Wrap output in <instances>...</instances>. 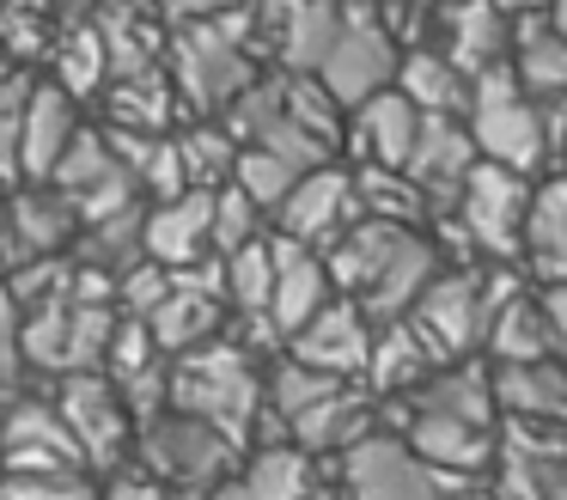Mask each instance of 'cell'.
<instances>
[{
	"label": "cell",
	"mask_w": 567,
	"mask_h": 500,
	"mask_svg": "<svg viewBox=\"0 0 567 500\" xmlns=\"http://www.w3.org/2000/svg\"><path fill=\"white\" fill-rule=\"evenodd\" d=\"M80 207L68 202L62 190H43V195H19L13 202V226H19V251L25 256H50L55 244L74 232Z\"/></svg>",
	"instance_id": "obj_31"
},
{
	"label": "cell",
	"mask_w": 567,
	"mask_h": 500,
	"mask_svg": "<svg viewBox=\"0 0 567 500\" xmlns=\"http://www.w3.org/2000/svg\"><path fill=\"white\" fill-rule=\"evenodd\" d=\"M506 43H513L506 7H494V0H452L445 7V55H452V68L470 73V85L488 68H501Z\"/></svg>",
	"instance_id": "obj_18"
},
{
	"label": "cell",
	"mask_w": 567,
	"mask_h": 500,
	"mask_svg": "<svg viewBox=\"0 0 567 500\" xmlns=\"http://www.w3.org/2000/svg\"><path fill=\"white\" fill-rule=\"evenodd\" d=\"M25 104H31V85H25V80H0V177H13V171H19Z\"/></svg>",
	"instance_id": "obj_41"
},
{
	"label": "cell",
	"mask_w": 567,
	"mask_h": 500,
	"mask_svg": "<svg viewBox=\"0 0 567 500\" xmlns=\"http://www.w3.org/2000/svg\"><path fill=\"white\" fill-rule=\"evenodd\" d=\"M7 463L13 470H68V463H86V451H80L74 427L62 421V409L25 402L7 421Z\"/></svg>",
	"instance_id": "obj_22"
},
{
	"label": "cell",
	"mask_w": 567,
	"mask_h": 500,
	"mask_svg": "<svg viewBox=\"0 0 567 500\" xmlns=\"http://www.w3.org/2000/svg\"><path fill=\"white\" fill-rule=\"evenodd\" d=\"M372 341H379V324H372L354 299H330L287 348H293V360L318 366V373H330V378H367Z\"/></svg>",
	"instance_id": "obj_11"
},
{
	"label": "cell",
	"mask_w": 567,
	"mask_h": 500,
	"mask_svg": "<svg viewBox=\"0 0 567 500\" xmlns=\"http://www.w3.org/2000/svg\"><path fill=\"white\" fill-rule=\"evenodd\" d=\"M476 165H482L476 134L457 129L452 116H421V141H415V153H409V177H415V190L427 195L433 207H457V195L476 177Z\"/></svg>",
	"instance_id": "obj_13"
},
{
	"label": "cell",
	"mask_w": 567,
	"mask_h": 500,
	"mask_svg": "<svg viewBox=\"0 0 567 500\" xmlns=\"http://www.w3.org/2000/svg\"><path fill=\"white\" fill-rule=\"evenodd\" d=\"M494 402L518 421H555L567 427V360H513L494 366Z\"/></svg>",
	"instance_id": "obj_17"
},
{
	"label": "cell",
	"mask_w": 567,
	"mask_h": 500,
	"mask_svg": "<svg viewBox=\"0 0 567 500\" xmlns=\"http://www.w3.org/2000/svg\"><path fill=\"white\" fill-rule=\"evenodd\" d=\"M440 354H433V341L421 336L409 317H396V324H379V341H372V366H367V385L384 390V397H396V390H415L421 378L440 373Z\"/></svg>",
	"instance_id": "obj_24"
},
{
	"label": "cell",
	"mask_w": 567,
	"mask_h": 500,
	"mask_svg": "<svg viewBox=\"0 0 567 500\" xmlns=\"http://www.w3.org/2000/svg\"><path fill=\"white\" fill-rule=\"evenodd\" d=\"M104 500H177V494L159 482V476H153V482H147V476H123V482H111V494H104Z\"/></svg>",
	"instance_id": "obj_43"
},
{
	"label": "cell",
	"mask_w": 567,
	"mask_h": 500,
	"mask_svg": "<svg viewBox=\"0 0 567 500\" xmlns=\"http://www.w3.org/2000/svg\"><path fill=\"white\" fill-rule=\"evenodd\" d=\"M159 354H165V348L153 341V324H147V317H128V324H116L104 366H111V378L123 385V378H135V373H147V366H159Z\"/></svg>",
	"instance_id": "obj_39"
},
{
	"label": "cell",
	"mask_w": 567,
	"mask_h": 500,
	"mask_svg": "<svg viewBox=\"0 0 567 500\" xmlns=\"http://www.w3.org/2000/svg\"><path fill=\"white\" fill-rule=\"evenodd\" d=\"M262 402L269 397L257 385V366H250V354L238 341H202V348L177 354L172 409L196 415V421H214L226 439H245Z\"/></svg>",
	"instance_id": "obj_2"
},
{
	"label": "cell",
	"mask_w": 567,
	"mask_h": 500,
	"mask_svg": "<svg viewBox=\"0 0 567 500\" xmlns=\"http://www.w3.org/2000/svg\"><path fill=\"white\" fill-rule=\"evenodd\" d=\"M336 31H342V7L330 0H257V37H269L293 73H318Z\"/></svg>",
	"instance_id": "obj_14"
},
{
	"label": "cell",
	"mask_w": 567,
	"mask_h": 500,
	"mask_svg": "<svg viewBox=\"0 0 567 500\" xmlns=\"http://www.w3.org/2000/svg\"><path fill=\"white\" fill-rule=\"evenodd\" d=\"M257 7H233L220 19H196L177 37V92L196 110H233L257 85Z\"/></svg>",
	"instance_id": "obj_1"
},
{
	"label": "cell",
	"mask_w": 567,
	"mask_h": 500,
	"mask_svg": "<svg viewBox=\"0 0 567 500\" xmlns=\"http://www.w3.org/2000/svg\"><path fill=\"white\" fill-rule=\"evenodd\" d=\"M62 421L74 427V439H80V451H86L92 463H111L116 451H123V439H128V397H123V385H111V378H99V373H68L62 378Z\"/></svg>",
	"instance_id": "obj_12"
},
{
	"label": "cell",
	"mask_w": 567,
	"mask_h": 500,
	"mask_svg": "<svg viewBox=\"0 0 567 500\" xmlns=\"http://www.w3.org/2000/svg\"><path fill=\"white\" fill-rule=\"evenodd\" d=\"M233 451H238V439H226L214 421H196L184 409L153 415L141 427V458H147V470L165 488H189V494H214L226 482V470H233Z\"/></svg>",
	"instance_id": "obj_4"
},
{
	"label": "cell",
	"mask_w": 567,
	"mask_h": 500,
	"mask_svg": "<svg viewBox=\"0 0 567 500\" xmlns=\"http://www.w3.org/2000/svg\"><path fill=\"white\" fill-rule=\"evenodd\" d=\"M287 433H293V446L311 451V458H318V451H354L360 439L372 433V402L360 397L354 378H348L342 390H330L323 402H311Z\"/></svg>",
	"instance_id": "obj_23"
},
{
	"label": "cell",
	"mask_w": 567,
	"mask_h": 500,
	"mask_svg": "<svg viewBox=\"0 0 567 500\" xmlns=\"http://www.w3.org/2000/svg\"><path fill=\"white\" fill-rule=\"evenodd\" d=\"M275 220H281V238H299V244H311V251H330V244L367 214H360L354 177L336 171V165H318V171H306V177L293 183V195L281 202Z\"/></svg>",
	"instance_id": "obj_10"
},
{
	"label": "cell",
	"mask_w": 567,
	"mask_h": 500,
	"mask_svg": "<svg viewBox=\"0 0 567 500\" xmlns=\"http://www.w3.org/2000/svg\"><path fill=\"white\" fill-rule=\"evenodd\" d=\"M409 324L433 341L440 360H457L476 341H488V305H482V275L457 268V275H433V287L415 299Z\"/></svg>",
	"instance_id": "obj_9"
},
{
	"label": "cell",
	"mask_w": 567,
	"mask_h": 500,
	"mask_svg": "<svg viewBox=\"0 0 567 500\" xmlns=\"http://www.w3.org/2000/svg\"><path fill=\"white\" fill-rule=\"evenodd\" d=\"M111 110H116V129H135V134H159L172 122V92H165L159 73H123L111 92Z\"/></svg>",
	"instance_id": "obj_33"
},
{
	"label": "cell",
	"mask_w": 567,
	"mask_h": 500,
	"mask_svg": "<svg viewBox=\"0 0 567 500\" xmlns=\"http://www.w3.org/2000/svg\"><path fill=\"white\" fill-rule=\"evenodd\" d=\"M318 494V470L311 451L299 446H269L245 463V476H226L208 500H311Z\"/></svg>",
	"instance_id": "obj_20"
},
{
	"label": "cell",
	"mask_w": 567,
	"mask_h": 500,
	"mask_svg": "<svg viewBox=\"0 0 567 500\" xmlns=\"http://www.w3.org/2000/svg\"><path fill=\"white\" fill-rule=\"evenodd\" d=\"M0 500H99V494L80 476V463H68V470H13L0 482Z\"/></svg>",
	"instance_id": "obj_38"
},
{
	"label": "cell",
	"mask_w": 567,
	"mask_h": 500,
	"mask_svg": "<svg viewBox=\"0 0 567 500\" xmlns=\"http://www.w3.org/2000/svg\"><path fill=\"white\" fill-rule=\"evenodd\" d=\"M141 251L165 268H196L214 251V190H189L177 202H159L147 214Z\"/></svg>",
	"instance_id": "obj_16"
},
{
	"label": "cell",
	"mask_w": 567,
	"mask_h": 500,
	"mask_svg": "<svg viewBox=\"0 0 567 500\" xmlns=\"http://www.w3.org/2000/svg\"><path fill=\"white\" fill-rule=\"evenodd\" d=\"M342 488L348 500H457L403 433H367L354 451H342Z\"/></svg>",
	"instance_id": "obj_6"
},
{
	"label": "cell",
	"mask_w": 567,
	"mask_h": 500,
	"mask_svg": "<svg viewBox=\"0 0 567 500\" xmlns=\"http://www.w3.org/2000/svg\"><path fill=\"white\" fill-rule=\"evenodd\" d=\"M172 280H177L172 268H165V263H153V256H147V263L123 268V280H116V293H123V305H128L135 317H153V312H159V299L172 293Z\"/></svg>",
	"instance_id": "obj_42"
},
{
	"label": "cell",
	"mask_w": 567,
	"mask_h": 500,
	"mask_svg": "<svg viewBox=\"0 0 567 500\" xmlns=\"http://www.w3.org/2000/svg\"><path fill=\"white\" fill-rule=\"evenodd\" d=\"M354 190H360V214L391 220V226H415V220L433 207L427 195L415 190V177H409V171H391V165H360Z\"/></svg>",
	"instance_id": "obj_30"
},
{
	"label": "cell",
	"mask_w": 567,
	"mask_h": 500,
	"mask_svg": "<svg viewBox=\"0 0 567 500\" xmlns=\"http://www.w3.org/2000/svg\"><path fill=\"white\" fill-rule=\"evenodd\" d=\"M74 104H68L62 85H38L25 104V141H19V177H38L50 183L62 153L74 146Z\"/></svg>",
	"instance_id": "obj_21"
},
{
	"label": "cell",
	"mask_w": 567,
	"mask_h": 500,
	"mask_svg": "<svg viewBox=\"0 0 567 500\" xmlns=\"http://www.w3.org/2000/svg\"><path fill=\"white\" fill-rule=\"evenodd\" d=\"M525 263L543 280H567V177L543 183L530 202V232H525Z\"/></svg>",
	"instance_id": "obj_29"
},
{
	"label": "cell",
	"mask_w": 567,
	"mask_h": 500,
	"mask_svg": "<svg viewBox=\"0 0 567 500\" xmlns=\"http://www.w3.org/2000/svg\"><path fill=\"white\" fill-rule=\"evenodd\" d=\"M470 134H476L482 159H494V165H506V171H537L543 165V146H549L543 110H537V98L518 85V73L506 68V61L470 85Z\"/></svg>",
	"instance_id": "obj_3"
},
{
	"label": "cell",
	"mask_w": 567,
	"mask_h": 500,
	"mask_svg": "<svg viewBox=\"0 0 567 500\" xmlns=\"http://www.w3.org/2000/svg\"><path fill=\"white\" fill-rule=\"evenodd\" d=\"M513 73L537 104L567 98V37L549 24V12H525V24L513 31Z\"/></svg>",
	"instance_id": "obj_25"
},
{
	"label": "cell",
	"mask_w": 567,
	"mask_h": 500,
	"mask_svg": "<svg viewBox=\"0 0 567 500\" xmlns=\"http://www.w3.org/2000/svg\"><path fill=\"white\" fill-rule=\"evenodd\" d=\"M530 202L537 195L525 190V171H506L494 165V159H482L476 177L464 183V195H457V220H464L470 244L488 256H518L525 251V232H530Z\"/></svg>",
	"instance_id": "obj_7"
},
{
	"label": "cell",
	"mask_w": 567,
	"mask_h": 500,
	"mask_svg": "<svg viewBox=\"0 0 567 500\" xmlns=\"http://www.w3.org/2000/svg\"><path fill=\"white\" fill-rule=\"evenodd\" d=\"M299 177H306V171H299L293 159L269 153V146H245V153H238V171H233V183L262 207V214H281V202L293 195Z\"/></svg>",
	"instance_id": "obj_32"
},
{
	"label": "cell",
	"mask_w": 567,
	"mask_h": 500,
	"mask_svg": "<svg viewBox=\"0 0 567 500\" xmlns=\"http://www.w3.org/2000/svg\"><path fill=\"white\" fill-rule=\"evenodd\" d=\"M226 299L238 312H269L275 299V238H250L245 251L226 256Z\"/></svg>",
	"instance_id": "obj_35"
},
{
	"label": "cell",
	"mask_w": 567,
	"mask_h": 500,
	"mask_svg": "<svg viewBox=\"0 0 567 500\" xmlns=\"http://www.w3.org/2000/svg\"><path fill=\"white\" fill-rule=\"evenodd\" d=\"M342 385L348 378H330V373H318V366H306V360H281L275 378H269V409L281 415V427H293L311 402H323L330 390H342Z\"/></svg>",
	"instance_id": "obj_36"
},
{
	"label": "cell",
	"mask_w": 567,
	"mask_h": 500,
	"mask_svg": "<svg viewBox=\"0 0 567 500\" xmlns=\"http://www.w3.org/2000/svg\"><path fill=\"white\" fill-rule=\"evenodd\" d=\"M409 409H433V415H457V421H482V427H494V378L482 373V366H470V360H445L433 378H421L415 390H409Z\"/></svg>",
	"instance_id": "obj_26"
},
{
	"label": "cell",
	"mask_w": 567,
	"mask_h": 500,
	"mask_svg": "<svg viewBox=\"0 0 567 500\" xmlns=\"http://www.w3.org/2000/svg\"><path fill=\"white\" fill-rule=\"evenodd\" d=\"M262 207L250 202L238 183H226V190H214V251L220 256H233V251H245L250 238H262Z\"/></svg>",
	"instance_id": "obj_37"
},
{
	"label": "cell",
	"mask_w": 567,
	"mask_h": 500,
	"mask_svg": "<svg viewBox=\"0 0 567 500\" xmlns=\"http://www.w3.org/2000/svg\"><path fill=\"white\" fill-rule=\"evenodd\" d=\"M494 7H506V12H537L543 0H494Z\"/></svg>",
	"instance_id": "obj_46"
},
{
	"label": "cell",
	"mask_w": 567,
	"mask_h": 500,
	"mask_svg": "<svg viewBox=\"0 0 567 500\" xmlns=\"http://www.w3.org/2000/svg\"><path fill=\"white\" fill-rule=\"evenodd\" d=\"M0 80H7V43H0Z\"/></svg>",
	"instance_id": "obj_47"
},
{
	"label": "cell",
	"mask_w": 567,
	"mask_h": 500,
	"mask_svg": "<svg viewBox=\"0 0 567 500\" xmlns=\"http://www.w3.org/2000/svg\"><path fill=\"white\" fill-rule=\"evenodd\" d=\"M396 68H403V55H396L391 31L379 24V12L360 7V0H348V7H342V31H336L330 55H323V68H318V80L330 85V98L360 110L367 98L391 92Z\"/></svg>",
	"instance_id": "obj_5"
},
{
	"label": "cell",
	"mask_w": 567,
	"mask_h": 500,
	"mask_svg": "<svg viewBox=\"0 0 567 500\" xmlns=\"http://www.w3.org/2000/svg\"><path fill=\"white\" fill-rule=\"evenodd\" d=\"M330 263H323L311 244L299 238H275V299H269V317L287 341L311 324V317L330 305Z\"/></svg>",
	"instance_id": "obj_15"
},
{
	"label": "cell",
	"mask_w": 567,
	"mask_h": 500,
	"mask_svg": "<svg viewBox=\"0 0 567 500\" xmlns=\"http://www.w3.org/2000/svg\"><path fill=\"white\" fill-rule=\"evenodd\" d=\"M543 12H549V24H555V31L567 37V0H549V7H543Z\"/></svg>",
	"instance_id": "obj_45"
},
{
	"label": "cell",
	"mask_w": 567,
	"mask_h": 500,
	"mask_svg": "<svg viewBox=\"0 0 567 500\" xmlns=\"http://www.w3.org/2000/svg\"><path fill=\"white\" fill-rule=\"evenodd\" d=\"M396 92H403L421 116H457V110H470V73L452 68L445 49H415V55H403V68H396Z\"/></svg>",
	"instance_id": "obj_27"
},
{
	"label": "cell",
	"mask_w": 567,
	"mask_h": 500,
	"mask_svg": "<svg viewBox=\"0 0 567 500\" xmlns=\"http://www.w3.org/2000/svg\"><path fill=\"white\" fill-rule=\"evenodd\" d=\"M111 73V49H104V31H74L62 49V92H92V85Z\"/></svg>",
	"instance_id": "obj_40"
},
{
	"label": "cell",
	"mask_w": 567,
	"mask_h": 500,
	"mask_svg": "<svg viewBox=\"0 0 567 500\" xmlns=\"http://www.w3.org/2000/svg\"><path fill=\"white\" fill-rule=\"evenodd\" d=\"M488 354H494V366L555 360V354H561V336H555V324H549V305H537V299L518 293V299L488 324Z\"/></svg>",
	"instance_id": "obj_28"
},
{
	"label": "cell",
	"mask_w": 567,
	"mask_h": 500,
	"mask_svg": "<svg viewBox=\"0 0 567 500\" xmlns=\"http://www.w3.org/2000/svg\"><path fill=\"white\" fill-rule=\"evenodd\" d=\"M415 141H421V110L409 104L396 85L360 104V116H354V146H360V159H367V165L409 171V153H415Z\"/></svg>",
	"instance_id": "obj_19"
},
{
	"label": "cell",
	"mask_w": 567,
	"mask_h": 500,
	"mask_svg": "<svg viewBox=\"0 0 567 500\" xmlns=\"http://www.w3.org/2000/svg\"><path fill=\"white\" fill-rule=\"evenodd\" d=\"M396 427H403V439L421 451V458L433 463V470L452 482V494H464V488H476V476L494 463V433L482 421H457V415H433V409H396Z\"/></svg>",
	"instance_id": "obj_8"
},
{
	"label": "cell",
	"mask_w": 567,
	"mask_h": 500,
	"mask_svg": "<svg viewBox=\"0 0 567 500\" xmlns=\"http://www.w3.org/2000/svg\"><path fill=\"white\" fill-rule=\"evenodd\" d=\"M233 7H245V0H165V12L172 19H220V12H233Z\"/></svg>",
	"instance_id": "obj_44"
},
{
	"label": "cell",
	"mask_w": 567,
	"mask_h": 500,
	"mask_svg": "<svg viewBox=\"0 0 567 500\" xmlns=\"http://www.w3.org/2000/svg\"><path fill=\"white\" fill-rule=\"evenodd\" d=\"M177 153H184L189 190H226L245 146L233 141V129H189L184 141H177Z\"/></svg>",
	"instance_id": "obj_34"
}]
</instances>
